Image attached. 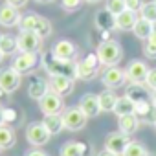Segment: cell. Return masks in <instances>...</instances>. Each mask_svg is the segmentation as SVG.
Masks as SVG:
<instances>
[{
    "instance_id": "f1b7e54d",
    "label": "cell",
    "mask_w": 156,
    "mask_h": 156,
    "mask_svg": "<svg viewBox=\"0 0 156 156\" xmlns=\"http://www.w3.org/2000/svg\"><path fill=\"white\" fill-rule=\"evenodd\" d=\"M19 48H17V37H11V35H2L0 39V51L4 55H11L15 53Z\"/></svg>"
},
{
    "instance_id": "30bf717a",
    "label": "cell",
    "mask_w": 156,
    "mask_h": 156,
    "mask_svg": "<svg viewBox=\"0 0 156 156\" xmlns=\"http://www.w3.org/2000/svg\"><path fill=\"white\" fill-rule=\"evenodd\" d=\"M22 83V75L19 72H15L13 68H2L0 70V88L6 94H13L15 90H19Z\"/></svg>"
},
{
    "instance_id": "5bb4252c",
    "label": "cell",
    "mask_w": 156,
    "mask_h": 156,
    "mask_svg": "<svg viewBox=\"0 0 156 156\" xmlns=\"http://www.w3.org/2000/svg\"><path fill=\"white\" fill-rule=\"evenodd\" d=\"M48 87L51 92L59 94V96H70L75 88V83L73 79H70V77H64V75H50L48 79Z\"/></svg>"
},
{
    "instance_id": "681fc988",
    "label": "cell",
    "mask_w": 156,
    "mask_h": 156,
    "mask_svg": "<svg viewBox=\"0 0 156 156\" xmlns=\"http://www.w3.org/2000/svg\"><path fill=\"white\" fill-rule=\"evenodd\" d=\"M0 156H2V154H0Z\"/></svg>"
},
{
    "instance_id": "e0dca14e",
    "label": "cell",
    "mask_w": 156,
    "mask_h": 156,
    "mask_svg": "<svg viewBox=\"0 0 156 156\" xmlns=\"http://www.w3.org/2000/svg\"><path fill=\"white\" fill-rule=\"evenodd\" d=\"M20 11L9 4H2L0 6V26L4 28H13V26H19L20 22Z\"/></svg>"
},
{
    "instance_id": "60d3db41",
    "label": "cell",
    "mask_w": 156,
    "mask_h": 156,
    "mask_svg": "<svg viewBox=\"0 0 156 156\" xmlns=\"http://www.w3.org/2000/svg\"><path fill=\"white\" fill-rule=\"evenodd\" d=\"M98 156H118V154H114V152H110V151H107V149H103L101 152H98Z\"/></svg>"
},
{
    "instance_id": "603a6c76",
    "label": "cell",
    "mask_w": 156,
    "mask_h": 156,
    "mask_svg": "<svg viewBox=\"0 0 156 156\" xmlns=\"http://www.w3.org/2000/svg\"><path fill=\"white\" fill-rule=\"evenodd\" d=\"M17 143V134L9 125L0 127V151H8Z\"/></svg>"
},
{
    "instance_id": "44dd1931",
    "label": "cell",
    "mask_w": 156,
    "mask_h": 156,
    "mask_svg": "<svg viewBox=\"0 0 156 156\" xmlns=\"http://www.w3.org/2000/svg\"><path fill=\"white\" fill-rule=\"evenodd\" d=\"M48 92H50V87H48V81L44 79H33L28 87V96L35 101H41Z\"/></svg>"
},
{
    "instance_id": "83f0119b",
    "label": "cell",
    "mask_w": 156,
    "mask_h": 156,
    "mask_svg": "<svg viewBox=\"0 0 156 156\" xmlns=\"http://www.w3.org/2000/svg\"><path fill=\"white\" fill-rule=\"evenodd\" d=\"M59 156H85L83 143H79V141H66L61 147Z\"/></svg>"
},
{
    "instance_id": "7c38bea8",
    "label": "cell",
    "mask_w": 156,
    "mask_h": 156,
    "mask_svg": "<svg viewBox=\"0 0 156 156\" xmlns=\"http://www.w3.org/2000/svg\"><path fill=\"white\" fill-rule=\"evenodd\" d=\"M51 53H53V57L62 59V61H75L77 55H79V50H77V46H75L72 41L62 39V41H57V42L53 44Z\"/></svg>"
},
{
    "instance_id": "8fae6325",
    "label": "cell",
    "mask_w": 156,
    "mask_h": 156,
    "mask_svg": "<svg viewBox=\"0 0 156 156\" xmlns=\"http://www.w3.org/2000/svg\"><path fill=\"white\" fill-rule=\"evenodd\" d=\"M129 143H130V136H127V134H123L119 130L118 132H108L107 138H105V149L118 154V156H121L125 152Z\"/></svg>"
},
{
    "instance_id": "6da1fadb",
    "label": "cell",
    "mask_w": 156,
    "mask_h": 156,
    "mask_svg": "<svg viewBox=\"0 0 156 156\" xmlns=\"http://www.w3.org/2000/svg\"><path fill=\"white\" fill-rule=\"evenodd\" d=\"M41 62L50 75H64V77H70V79H75V61H62L53 57L51 51H48L42 55Z\"/></svg>"
},
{
    "instance_id": "9c48e42d",
    "label": "cell",
    "mask_w": 156,
    "mask_h": 156,
    "mask_svg": "<svg viewBox=\"0 0 156 156\" xmlns=\"http://www.w3.org/2000/svg\"><path fill=\"white\" fill-rule=\"evenodd\" d=\"M101 81L103 85L108 88V90H114V88H121L125 83H127V73L125 70L118 68V66H108L103 75H101Z\"/></svg>"
},
{
    "instance_id": "3957f363",
    "label": "cell",
    "mask_w": 156,
    "mask_h": 156,
    "mask_svg": "<svg viewBox=\"0 0 156 156\" xmlns=\"http://www.w3.org/2000/svg\"><path fill=\"white\" fill-rule=\"evenodd\" d=\"M99 59L98 55H87L79 62H75V79L81 81H92L99 73Z\"/></svg>"
},
{
    "instance_id": "7402d4cb",
    "label": "cell",
    "mask_w": 156,
    "mask_h": 156,
    "mask_svg": "<svg viewBox=\"0 0 156 156\" xmlns=\"http://www.w3.org/2000/svg\"><path fill=\"white\" fill-rule=\"evenodd\" d=\"M134 110H136V103H134L127 94L118 98L116 107H114V114H116L118 118H121V116H129V114H134Z\"/></svg>"
},
{
    "instance_id": "8d00e7d4",
    "label": "cell",
    "mask_w": 156,
    "mask_h": 156,
    "mask_svg": "<svg viewBox=\"0 0 156 156\" xmlns=\"http://www.w3.org/2000/svg\"><path fill=\"white\" fill-rule=\"evenodd\" d=\"M125 6H127V9L138 13V11H141V8H143V0H125Z\"/></svg>"
},
{
    "instance_id": "ba28073f",
    "label": "cell",
    "mask_w": 156,
    "mask_h": 156,
    "mask_svg": "<svg viewBox=\"0 0 156 156\" xmlns=\"http://www.w3.org/2000/svg\"><path fill=\"white\" fill-rule=\"evenodd\" d=\"M50 138H51V134L46 130V127H44L42 123L33 121V123H30L28 129H26V140H28L33 147H42V145H46V143L50 141Z\"/></svg>"
},
{
    "instance_id": "e575fe53",
    "label": "cell",
    "mask_w": 156,
    "mask_h": 156,
    "mask_svg": "<svg viewBox=\"0 0 156 156\" xmlns=\"http://www.w3.org/2000/svg\"><path fill=\"white\" fill-rule=\"evenodd\" d=\"M83 2H85V0H61L62 9H66V11H75V9H79Z\"/></svg>"
},
{
    "instance_id": "d6a6232c",
    "label": "cell",
    "mask_w": 156,
    "mask_h": 156,
    "mask_svg": "<svg viewBox=\"0 0 156 156\" xmlns=\"http://www.w3.org/2000/svg\"><path fill=\"white\" fill-rule=\"evenodd\" d=\"M145 55L149 59H156V31L152 30V33L149 35V39L145 41V48H143Z\"/></svg>"
},
{
    "instance_id": "ee69618b",
    "label": "cell",
    "mask_w": 156,
    "mask_h": 156,
    "mask_svg": "<svg viewBox=\"0 0 156 156\" xmlns=\"http://www.w3.org/2000/svg\"><path fill=\"white\" fill-rule=\"evenodd\" d=\"M87 4H99V2H103V0H85Z\"/></svg>"
},
{
    "instance_id": "5b68a950",
    "label": "cell",
    "mask_w": 156,
    "mask_h": 156,
    "mask_svg": "<svg viewBox=\"0 0 156 156\" xmlns=\"http://www.w3.org/2000/svg\"><path fill=\"white\" fill-rule=\"evenodd\" d=\"M41 59L35 51H19V55H15L13 62H11V68L15 72H19L20 75H26L30 72H33L37 66H39Z\"/></svg>"
},
{
    "instance_id": "1f68e13d",
    "label": "cell",
    "mask_w": 156,
    "mask_h": 156,
    "mask_svg": "<svg viewBox=\"0 0 156 156\" xmlns=\"http://www.w3.org/2000/svg\"><path fill=\"white\" fill-rule=\"evenodd\" d=\"M140 15H141V19H145L149 22H156V4L152 2V0H151V2H147V4H143Z\"/></svg>"
},
{
    "instance_id": "d6986e66",
    "label": "cell",
    "mask_w": 156,
    "mask_h": 156,
    "mask_svg": "<svg viewBox=\"0 0 156 156\" xmlns=\"http://www.w3.org/2000/svg\"><path fill=\"white\" fill-rule=\"evenodd\" d=\"M138 19H140L138 13L127 9V11H123L119 17H116V28L121 30V31H132L134 26H136V22H138Z\"/></svg>"
},
{
    "instance_id": "74e56055",
    "label": "cell",
    "mask_w": 156,
    "mask_h": 156,
    "mask_svg": "<svg viewBox=\"0 0 156 156\" xmlns=\"http://www.w3.org/2000/svg\"><path fill=\"white\" fill-rule=\"evenodd\" d=\"M6 4H9V6L20 9V8H24V6L28 4V0H6Z\"/></svg>"
},
{
    "instance_id": "cb8c5ba5",
    "label": "cell",
    "mask_w": 156,
    "mask_h": 156,
    "mask_svg": "<svg viewBox=\"0 0 156 156\" xmlns=\"http://www.w3.org/2000/svg\"><path fill=\"white\" fill-rule=\"evenodd\" d=\"M41 123H42V125L46 127V130H48V132H50L51 136H55V134L62 132V129H64V123H62V118H61V114H53V116H44Z\"/></svg>"
},
{
    "instance_id": "c3c4849f",
    "label": "cell",
    "mask_w": 156,
    "mask_h": 156,
    "mask_svg": "<svg viewBox=\"0 0 156 156\" xmlns=\"http://www.w3.org/2000/svg\"><path fill=\"white\" fill-rule=\"evenodd\" d=\"M0 39H2V35H0Z\"/></svg>"
},
{
    "instance_id": "7bdbcfd3",
    "label": "cell",
    "mask_w": 156,
    "mask_h": 156,
    "mask_svg": "<svg viewBox=\"0 0 156 156\" xmlns=\"http://www.w3.org/2000/svg\"><path fill=\"white\" fill-rule=\"evenodd\" d=\"M151 99H152V103H154V107H156V90L151 92Z\"/></svg>"
},
{
    "instance_id": "bcb514c9",
    "label": "cell",
    "mask_w": 156,
    "mask_h": 156,
    "mask_svg": "<svg viewBox=\"0 0 156 156\" xmlns=\"http://www.w3.org/2000/svg\"><path fill=\"white\" fill-rule=\"evenodd\" d=\"M154 129H156V121H154Z\"/></svg>"
},
{
    "instance_id": "7dc6e473",
    "label": "cell",
    "mask_w": 156,
    "mask_h": 156,
    "mask_svg": "<svg viewBox=\"0 0 156 156\" xmlns=\"http://www.w3.org/2000/svg\"><path fill=\"white\" fill-rule=\"evenodd\" d=\"M152 2H154V4H156V0H152Z\"/></svg>"
},
{
    "instance_id": "d4e9b609",
    "label": "cell",
    "mask_w": 156,
    "mask_h": 156,
    "mask_svg": "<svg viewBox=\"0 0 156 156\" xmlns=\"http://www.w3.org/2000/svg\"><path fill=\"white\" fill-rule=\"evenodd\" d=\"M99 99V107H101V112H114V107H116V101H118V96L112 92V90H105L98 96Z\"/></svg>"
},
{
    "instance_id": "4316f807",
    "label": "cell",
    "mask_w": 156,
    "mask_h": 156,
    "mask_svg": "<svg viewBox=\"0 0 156 156\" xmlns=\"http://www.w3.org/2000/svg\"><path fill=\"white\" fill-rule=\"evenodd\" d=\"M132 33L140 39V41H147L149 39V35L152 33V22H149V20H145V19H138V22H136V26H134V30H132Z\"/></svg>"
},
{
    "instance_id": "4fadbf2b",
    "label": "cell",
    "mask_w": 156,
    "mask_h": 156,
    "mask_svg": "<svg viewBox=\"0 0 156 156\" xmlns=\"http://www.w3.org/2000/svg\"><path fill=\"white\" fill-rule=\"evenodd\" d=\"M42 44V39L39 37V33L35 31H20V35L17 37V48L19 51H39Z\"/></svg>"
},
{
    "instance_id": "ffe728a7",
    "label": "cell",
    "mask_w": 156,
    "mask_h": 156,
    "mask_svg": "<svg viewBox=\"0 0 156 156\" xmlns=\"http://www.w3.org/2000/svg\"><path fill=\"white\" fill-rule=\"evenodd\" d=\"M118 127H119V132L127 134V136H132L138 132V127H140V119L136 118V114H129V116H121L118 119Z\"/></svg>"
},
{
    "instance_id": "52a82bcc",
    "label": "cell",
    "mask_w": 156,
    "mask_h": 156,
    "mask_svg": "<svg viewBox=\"0 0 156 156\" xmlns=\"http://www.w3.org/2000/svg\"><path fill=\"white\" fill-rule=\"evenodd\" d=\"M39 108L44 116H53V114H61L64 110V101L62 96L55 94V92H48L41 101H39Z\"/></svg>"
},
{
    "instance_id": "277c9868",
    "label": "cell",
    "mask_w": 156,
    "mask_h": 156,
    "mask_svg": "<svg viewBox=\"0 0 156 156\" xmlns=\"http://www.w3.org/2000/svg\"><path fill=\"white\" fill-rule=\"evenodd\" d=\"M61 118H62V123H64V129L72 130V132H77L85 129L88 118L85 116V112L79 108V107H68L61 112Z\"/></svg>"
},
{
    "instance_id": "836d02e7",
    "label": "cell",
    "mask_w": 156,
    "mask_h": 156,
    "mask_svg": "<svg viewBox=\"0 0 156 156\" xmlns=\"http://www.w3.org/2000/svg\"><path fill=\"white\" fill-rule=\"evenodd\" d=\"M51 22L46 19V17H41V22H39V26H37V31L35 33H39V37L41 39H46V37H50L51 35Z\"/></svg>"
},
{
    "instance_id": "7a4b0ae2",
    "label": "cell",
    "mask_w": 156,
    "mask_h": 156,
    "mask_svg": "<svg viewBox=\"0 0 156 156\" xmlns=\"http://www.w3.org/2000/svg\"><path fill=\"white\" fill-rule=\"evenodd\" d=\"M96 55H98V59L103 66H107V68L108 66H118V62L123 59V48L118 41L107 39L98 46Z\"/></svg>"
},
{
    "instance_id": "4dcf8cb0",
    "label": "cell",
    "mask_w": 156,
    "mask_h": 156,
    "mask_svg": "<svg viewBox=\"0 0 156 156\" xmlns=\"http://www.w3.org/2000/svg\"><path fill=\"white\" fill-rule=\"evenodd\" d=\"M114 17H119L123 11H127V6H125V0H107V6H105Z\"/></svg>"
},
{
    "instance_id": "d590c367",
    "label": "cell",
    "mask_w": 156,
    "mask_h": 156,
    "mask_svg": "<svg viewBox=\"0 0 156 156\" xmlns=\"http://www.w3.org/2000/svg\"><path fill=\"white\" fill-rule=\"evenodd\" d=\"M145 85H147V88H151V92L156 90V68H151L149 70L147 79H145Z\"/></svg>"
},
{
    "instance_id": "f546056e",
    "label": "cell",
    "mask_w": 156,
    "mask_h": 156,
    "mask_svg": "<svg viewBox=\"0 0 156 156\" xmlns=\"http://www.w3.org/2000/svg\"><path fill=\"white\" fill-rule=\"evenodd\" d=\"M121 156H149V151L145 149L143 143L130 140V143L127 145V149H125V152H123Z\"/></svg>"
},
{
    "instance_id": "f6af8a7d",
    "label": "cell",
    "mask_w": 156,
    "mask_h": 156,
    "mask_svg": "<svg viewBox=\"0 0 156 156\" xmlns=\"http://www.w3.org/2000/svg\"><path fill=\"white\" fill-rule=\"evenodd\" d=\"M2 59H4V53H2V51H0V62H2Z\"/></svg>"
},
{
    "instance_id": "ab89813d",
    "label": "cell",
    "mask_w": 156,
    "mask_h": 156,
    "mask_svg": "<svg viewBox=\"0 0 156 156\" xmlns=\"http://www.w3.org/2000/svg\"><path fill=\"white\" fill-rule=\"evenodd\" d=\"M6 118H8V112L2 108V105H0V127L6 125Z\"/></svg>"
},
{
    "instance_id": "9a60e30c",
    "label": "cell",
    "mask_w": 156,
    "mask_h": 156,
    "mask_svg": "<svg viewBox=\"0 0 156 156\" xmlns=\"http://www.w3.org/2000/svg\"><path fill=\"white\" fill-rule=\"evenodd\" d=\"M134 114H136V118L140 119V123H152V125H154V121H156V107H154L152 99L147 98V99L138 101Z\"/></svg>"
},
{
    "instance_id": "f35d334b",
    "label": "cell",
    "mask_w": 156,
    "mask_h": 156,
    "mask_svg": "<svg viewBox=\"0 0 156 156\" xmlns=\"http://www.w3.org/2000/svg\"><path fill=\"white\" fill-rule=\"evenodd\" d=\"M26 156H50L46 151H42V149H39V147H35V149H31V151H28L26 152Z\"/></svg>"
},
{
    "instance_id": "b9f144b4",
    "label": "cell",
    "mask_w": 156,
    "mask_h": 156,
    "mask_svg": "<svg viewBox=\"0 0 156 156\" xmlns=\"http://www.w3.org/2000/svg\"><path fill=\"white\" fill-rule=\"evenodd\" d=\"M35 2H37V4H42V6H46V4H51L53 0H35Z\"/></svg>"
},
{
    "instance_id": "2e32d148",
    "label": "cell",
    "mask_w": 156,
    "mask_h": 156,
    "mask_svg": "<svg viewBox=\"0 0 156 156\" xmlns=\"http://www.w3.org/2000/svg\"><path fill=\"white\" fill-rule=\"evenodd\" d=\"M79 108L85 112L87 118H98L101 114V107H99V99L96 94H85L79 99Z\"/></svg>"
},
{
    "instance_id": "ac0fdd59",
    "label": "cell",
    "mask_w": 156,
    "mask_h": 156,
    "mask_svg": "<svg viewBox=\"0 0 156 156\" xmlns=\"http://www.w3.org/2000/svg\"><path fill=\"white\" fill-rule=\"evenodd\" d=\"M96 28L99 30V31H103V33H107V31H112V30H116V17L107 9V8H103V9H99L98 13H96Z\"/></svg>"
},
{
    "instance_id": "8992f818",
    "label": "cell",
    "mask_w": 156,
    "mask_h": 156,
    "mask_svg": "<svg viewBox=\"0 0 156 156\" xmlns=\"http://www.w3.org/2000/svg\"><path fill=\"white\" fill-rule=\"evenodd\" d=\"M149 66L147 62L140 61V59H134L129 62L125 73H127V81L130 85H145V79H147V73H149Z\"/></svg>"
},
{
    "instance_id": "484cf974",
    "label": "cell",
    "mask_w": 156,
    "mask_h": 156,
    "mask_svg": "<svg viewBox=\"0 0 156 156\" xmlns=\"http://www.w3.org/2000/svg\"><path fill=\"white\" fill-rule=\"evenodd\" d=\"M39 22H41V15H37V13H26V15L20 17L19 30L20 31H37Z\"/></svg>"
}]
</instances>
